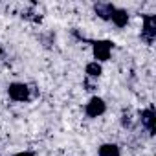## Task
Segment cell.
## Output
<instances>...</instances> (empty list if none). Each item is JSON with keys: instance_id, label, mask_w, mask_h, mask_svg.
Returning a JSON list of instances; mask_svg holds the SVG:
<instances>
[{"instance_id": "obj_1", "label": "cell", "mask_w": 156, "mask_h": 156, "mask_svg": "<svg viewBox=\"0 0 156 156\" xmlns=\"http://www.w3.org/2000/svg\"><path fill=\"white\" fill-rule=\"evenodd\" d=\"M8 94L13 101L24 103V101L31 99V87H28L26 83H11L8 88Z\"/></svg>"}, {"instance_id": "obj_2", "label": "cell", "mask_w": 156, "mask_h": 156, "mask_svg": "<svg viewBox=\"0 0 156 156\" xmlns=\"http://www.w3.org/2000/svg\"><path fill=\"white\" fill-rule=\"evenodd\" d=\"M112 48H114V44L110 41H94L92 42V51H94L96 62L108 61L110 59V53H112Z\"/></svg>"}, {"instance_id": "obj_3", "label": "cell", "mask_w": 156, "mask_h": 156, "mask_svg": "<svg viewBox=\"0 0 156 156\" xmlns=\"http://www.w3.org/2000/svg\"><path fill=\"white\" fill-rule=\"evenodd\" d=\"M156 37V17L154 15H145L143 17V28H141V41L147 44H152Z\"/></svg>"}, {"instance_id": "obj_4", "label": "cell", "mask_w": 156, "mask_h": 156, "mask_svg": "<svg viewBox=\"0 0 156 156\" xmlns=\"http://www.w3.org/2000/svg\"><path fill=\"white\" fill-rule=\"evenodd\" d=\"M105 110H107V103L101 98H92L85 107V112L88 118H99L105 114Z\"/></svg>"}, {"instance_id": "obj_5", "label": "cell", "mask_w": 156, "mask_h": 156, "mask_svg": "<svg viewBox=\"0 0 156 156\" xmlns=\"http://www.w3.org/2000/svg\"><path fill=\"white\" fill-rule=\"evenodd\" d=\"M140 121H141V127L152 136L154 134V107L152 105L140 112Z\"/></svg>"}, {"instance_id": "obj_6", "label": "cell", "mask_w": 156, "mask_h": 156, "mask_svg": "<svg viewBox=\"0 0 156 156\" xmlns=\"http://www.w3.org/2000/svg\"><path fill=\"white\" fill-rule=\"evenodd\" d=\"M114 9H116V8H114L112 4H108V2H98V4L94 6L96 15H98L99 19H103V20H110Z\"/></svg>"}, {"instance_id": "obj_7", "label": "cell", "mask_w": 156, "mask_h": 156, "mask_svg": "<svg viewBox=\"0 0 156 156\" xmlns=\"http://www.w3.org/2000/svg\"><path fill=\"white\" fill-rule=\"evenodd\" d=\"M110 20L118 26V28H125L127 24H129V13L125 11V9H114L112 11V17H110Z\"/></svg>"}, {"instance_id": "obj_8", "label": "cell", "mask_w": 156, "mask_h": 156, "mask_svg": "<svg viewBox=\"0 0 156 156\" xmlns=\"http://www.w3.org/2000/svg\"><path fill=\"white\" fill-rule=\"evenodd\" d=\"M85 73L88 75V79H98V77L103 73V66H101L99 62L92 61V62H88V64L85 66Z\"/></svg>"}, {"instance_id": "obj_9", "label": "cell", "mask_w": 156, "mask_h": 156, "mask_svg": "<svg viewBox=\"0 0 156 156\" xmlns=\"http://www.w3.org/2000/svg\"><path fill=\"white\" fill-rule=\"evenodd\" d=\"M99 156H121V152L116 143H103L99 147Z\"/></svg>"}, {"instance_id": "obj_10", "label": "cell", "mask_w": 156, "mask_h": 156, "mask_svg": "<svg viewBox=\"0 0 156 156\" xmlns=\"http://www.w3.org/2000/svg\"><path fill=\"white\" fill-rule=\"evenodd\" d=\"M121 125H123L125 129H130V127H132V119H130L129 114H123V118H121Z\"/></svg>"}, {"instance_id": "obj_11", "label": "cell", "mask_w": 156, "mask_h": 156, "mask_svg": "<svg viewBox=\"0 0 156 156\" xmlns=\"http://www.w3.org/2000/svg\"><path fill=\"white\" fill-rule=\"evenodd\" d=\"M83 85L87 87V90H96V85H94V83H90V79H87Z\"/></svg>"}, {"instance_id": "obj_12", "label": "cell", "mask_w": 156, "mask_h": 156, "mask_svg": "<svg viewBox=\"0 0 156 156\" xmlns=\"http://www.w3.org/2000/svg\"><path fill=\"white\" fill-rule=\"evenodd\" d=\"M13 156H35L31 151H20V152H17V154H13Z\"/></svg>"}, {"instance_id": "obj_13", "label": "cell", "mask_w": 156, "mask_h": 156, "mask_svg": "<svg viewBox=\"0 0 156 156\" xmlns=\"http://www.w3.org/2000/svg\"><path fill=\"white\" fill-rule=\"evenodd\" d=\"M0 55H2V48H0Z\"/></svg>"}]
</instances>
